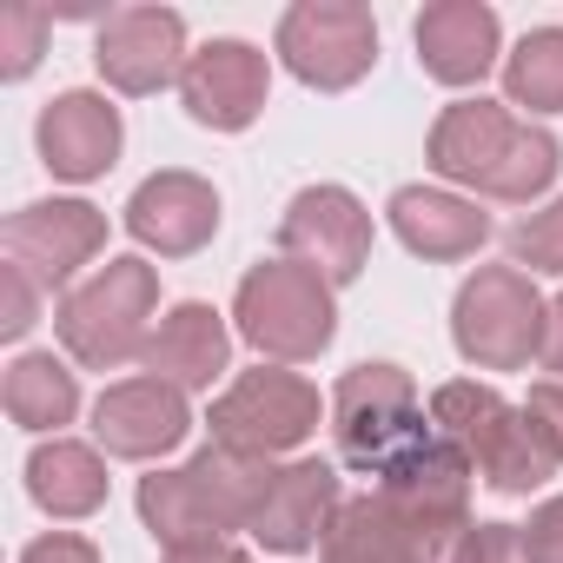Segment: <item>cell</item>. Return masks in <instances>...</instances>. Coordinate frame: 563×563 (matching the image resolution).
<instances>
[{"label": "cell", "instance_id": "6da1fadb", "mask_svg": "<svg viewBox=\"0 0 563 563\" xmlns=\"http://www.w3.org/2000/svg\"><path fill=\"white\" fill-rule=\"evenodd\" d=\"M431 173L477 192V199H497V206H530L556 186L563 173V146L517 120L504 100H451L431 126V146H424Z\"/></svg>", "mask_w": 563, "mask_h": 563}, {"label": "cell", "instance_id": "7a4b0ae2", "mask_svg": "<svg viewBox=\"0 0 563 563\" xmlns=\"http://www.w3.org/2000/svg\"><path fill=\"white\" fill-rule=\"evenodd\" d=\"M278 484L272 457H252L239 444L206 438L179 471H153L140 477V517L159 537V550H186V543H225V537H252L265 497Z\"/></svg>", "mask_w": 563, "mask_h": 563}, {"label": "cell", "instance_id": "3957f363", "mask_svg": "<svg viewBox=\"0 0 563 563\" xmlns=\"http://www.w3.org/2000/svg\"><path fill=\"white\" fill-rule=\"evenodd\" d=\"M431 431L451 438L497 497H530L563 471L550 438L537 431V418L523 405H510L497 385H477V378H457V385L431 391Z\"/></svg>", "mask_w": 563, "mask_h": 563}, {"label": "cell", "instance_id": "277c9868", "mask_svg": "<svg viewBox=\"0 0 563 563\" xmlns=\"http://www.w3.org/2000/svg\"><path fill=\"white\" fill-rule=\"evenodd\" d=\"M332 292H339L332 278H319L299 258H258L239 278V299H232L239 339L272 365H312L339 339V299Z\"/></svg>", "mask_w": 563, "mask_h": 563}, {"label": "cell", "instance_id": "5b68a950", "mask_svg": "<svg viewBox=\"0 0 563 563\" xmlns=\"http://www.w3.org/2000/svg\"><path fill=\"white\" fill-rule=\"evenodd\" d=\"M60 345L87 372H120L146 358V339L159 325V272L146 258H107L60 299Z\"/></svg>", "mask_w": 563, "mask_h": 563}, {"label": "cell", "instance_id": "8992f818", "mask_svg": "<svg viewBox=\"0 0 563 563\" xmlns=\"http://www.w3.org/2000/svg\"><path fill=\"white\" fill-rule=\"evenodd\" d=\"M431 438V418L418 405L411 372L398 365H352L332 391V444L352 471L385 477L398 457H411Z\"/></svg>", "mask_w": 563, "mask_h": 563}, {"label": "cell", "instance_id": "52a82bcc", "mask_svg": "<svg viewBox=\"0 0 563 563\" xmlns=\"http://www.w3.org/2000/svg\"><path fill=\"white\" fill-rule=\"evenodd\" d=\"M543 312L550 299H537L530 272L477 265L451 306V345L477 372H530V358L543 352Z\"/></svg>", "mask_w": 563, "mask_h": 563}, {"label": "cell", "instance_id": "ba28073f", "mask_svg": "<svg viewBox=\"0 0 563 563\" xmlns=\"http://www.w3.org/2000/svg\"><path fill=\"white\" fill-rule=\"evenodd\" d=\"M325 405H319V385L286 372V365H258V372H239L219 398H212V438L219 444H239L252 457H286L299 451L312 431H319Z\"/></svg>", "mask_w": 563, "mask_h": 563}, {"label": "cell", "instance_id": "9c48e42d", "mask_svg": "<svg viewBox=\"0 0 563 563\" xmlns=\"http://www.w3.org/2000/svg\"><path fill=\"white\" fill-rule=\"evenodd\" d=\"M278 60H286L292 80L319 93H345L378 60V21L358 0H299L278 21Z\"/></svg>", "mask_w": 563, "mask_h": 563}, {"label": "cell", "instance_id": "30bf717a", "mask_svg": "<svg viewBox=\"0 0 563 563\" xmlns=\"http://www.w3.org/2000/svg\"><path fill=\"white\" fill-rule=\"evenodd\" d=\"M278 258L312 265L332 286H352V278L372 265V212L358 192L345 186H306L292 192L286 219H278Z\"/></svg>", "mask_w": 563, "mask_h": 563}, {"label": "cell", "instance_id": "8fae6325", "mask_svg": "<svg viewBox=\"0 0 563 563\" xmlns=\"http://www.w3.org/2000/svg\"><path fill=\"white\" fill-rule=\"evenodd\" d=\"M0 245L27 278H41V292H60V286L74 292L80 265L107 252V212L87 199H34L0 225Z\"/></svg>", "mask_w": 563, "mask_h": 563}, {"label": "cell", "instance_id": "7c38bea8", "mask_svg": "<svg viewBox=\"0 0 563 563\" xmlns=\"http://www.w3.org/2000/svg\"><path fill=\"white\" fill-rule=\"evenodd\" d=\"M186 21L173 8H120L100 21V41H93V67L113 93L126 100H146L159 87H173L186 74Z\"/></svg>", "mask_w": 563, "mask_h": 563}, {"label": "cell", "instance_id": "4fadbf2b", "mask_svg": "<svg viewBox=\"0 0 563 563\" xmlns=\"http://www.w3.org/2000/svg\"><path fill=\"white\" fill-rule=\"evenodd\" d=\"M186 431H192V405L166 378H120V385H107L93 398V444L107 457L153 464V457L179 451Z\"/></svg>", "mask_w": 563, "mask_h": 563}, {"label": "cell", "instance_id": "5bb4252c", "mask_svg": "<svg viewBox=\"0 0 563 563\" xmlns=\"http://www.w3.org/2000/svg\"><path fill=\"white\" fill-rule=\"evenodd\" d=\"M265 93H272V60L252 41H206L179 74L186 113L212 133H245L265 113Z\"/></svg>", "mask_w": 563, "mask_h": 563}, {"label": "cell", "instance_id": "9a60e30c", "mask_svg": "<svg viewBox=\"0 0 563 563\" xmlns=\"http://www.w3.org/2000/svg\"><path fill=\"white\" fill-rule=\"evenodd\" d=\"M345 510V484L325 457H292L278 464V484L252 523V543H265L272 556H306V550H325V530L339 523Z\"/></svg>", "mask_w": 563, "mask_h": 563}, {"label": "cell", "instance_id": "2e32d148", "mask_svg": "<svg viewBox=\"0 0 563 563\" xmlns=\"http://www.w3.org/2000/svg\"><path fill=\"white\" fill-rule=\"evenodd\" d=\"M34 140H41V166H47L54 179L87 186V179L113 173V159H120V146H126V126H120V107H113L107 93L74 87V93H60V100L41 107Z\"/></svg>", "mask_w": 563, "mask_h": 563}, {"label": "cell", "instance_id": "e0dca14e", "mask_svg": "<svg viewBox=\"0 0 563 563\" xmlns=\"http://www.w3.org/2000/svg\"><path fill=\"white\" fill-rule=\"evenodd\" d=\"M126 232L146 252H159V258H192L219 232V192H212V179L179 173V166L140 179L133 199H126Z\"/></svg>", "mask_w": 563, "mask_h": 563}, {"label": "cell", "instance_id": "ac0fdd59", "mask_svg": "<svg viewBox=\"0 0 563 563\" xmlns=\"http://www.w3.org/2000/svg\"><path fill=\"white\" fill-rule=\"evenodd\" d=\"M411 41H418V67L438 87H477L504 54V21L484 0H431Z\"/></svg>", "mask_w": 563, "mask_h": 563}, {"label": "cell", "instance_id": "d6986e66", "mask_svg": "<svg viewBox=\"0 0 563 563\" xmlns=\"http://www.w3.org/2000/svg\"><path fill=\"white\" fill-rule=\"evenodd\" d=\"M140 365H146V378H166L179 391H212L232 365V332L206 299H179L173 312H159Z\"/></svg>", "mask_w": 563, "mask_h": 563}, {"label": "cell", "instance_id": "ffe728a7", "mask_svg": "<svg viewBox=\"0 0 563 563\" xmlns=\"http://www.w3.org/2000/svg\"><path fill=\"white\" fill-rule=\"evenodd\" d=\"M385 212H391L398 245L418 258H438V265L477 258V245L490 239V212H477V199L444 192V186H398Z\"/></svg>", "mask_w": 563, "mask_h": 563}, {"label": "cell", "instance_id": "44dd1931", "mask_svg": "<svg viewBox=\"0 0 563 563\" xmlns=\"http://www.w3.org/2000/svg\"><path fill=\"white\" fill-rule=\"evenodd\" d=\"M27 490H34V504H41L47 517L80 523V517H93V510L107 504V457H100L93 444L47 438V444H34V457H27Z\"/></svg>", "mask_w": 563, "mask_h": 563}, {"label": "cell", "instance_id": "7402d4cb", "mask_svg": "<svg viewBox=\"0 0 563 563\" xmlns=\"http://www.w3.org/2000/svg\"><path fill=\"white\" fill-rule=\"evenodd\" d=\"M80 411V378L54 358V352H21L8 365V418L34 438H60V424H74Z\"/></svg>", "mask_w": 563, "mask_h": 563}, {"label": "cell", "instance_id": "603a6c76", "mask_svg": "<svg viewBox=\"0 0 563 563\" xmlns=\"http://www.w3.org/2000/svg\"><path fill=\"white\" fill-rule=\"evenodd\" d=\"M504 107L537 113H563V27H530L510 54H504Z\"/></svg>", "mask_w": 563, "mask_h": 563}, {"label": "cell", "instance_id": "cb8c5ba5", "mask_svg": "<svg viewBox=\"0 0 563 563\" xmlns=\"http://www.w3.org/2000/svg\"><path fill=\"white\" fill-rule=\"evenodd\" d=\"M325 563H418V556L398 517L378 504V490H365V497H345L339 523L325 530Z\"/></svg>", "mask_w": 563, "mask_h": 563}, {"label": "cell", "instance_id": "d4e9b609", "mask_svg": "<svg viewBox=\"0 0 563 563\" xmlns=\"http://www.w3.org/2000/svg\"><path fill=\"white\" fill-rule=\"evenodd\" d=\"M504 245H510V265H517V272H556V278H563V199L523 212Z\"/></svg>", "mask_w": 563, "mask_h": 563}, {"label": "cell", "instance_id": "484cf974", "mask_svg": "<svg viewBox=\"0 0 563 563\" xmlns=\"http://www.w3.org/2000/svg\"><path fill=\"white\" fill-rule=\"evenodd\" d=\"M47 27H54L47 8L14 0V8L0 14V74H8V80H27V74L41 67V54H47Z\"/></svg>", "mask_w": 563, "mask_h": 563}, {"label": "cell", "instance_id": "4316f807", "mask_svg": "<svg viewBox=\"0 0 563 563\" xmlns=\"http://www.w3.org/2000/svg\"><path fill=\"white\" fill-rule=\"evenodd\" d=\"M41 319V278H27L14 258L0 265V339H27Z\"/></svg>", "mask_w": 563, "mask_h": 563}, {"label": "cell", "instance_id": "83f0119b", "mask_svg": "<svg viewBox=\"0 0 563 563\" xmlns=\"http://www.w3.org/2000/svg\"><path fill=\"white\" fill-rule=\"evenodd\" d=\"M517 530H523V556L530 563H563V497H543L530 510V523H517Z\"/></svg>", "mask_w": 563, "mask_h": 563}, {"label": "cell", "instance_id": "f1b7e54d", "mask_svg": "<svg viewBox=\"0 0 563 563\" xmlns=\"http://www.w3.org/2000/svg\"><path fill=\"white\" fill-rule=\"evenodd\" d=\"M464 563H530V556H523V530H517V523H477Z\"/></svg>", "mask_w": 563, "mask_h": 563}, {"label": "cell", "instance_id": "f546056e", "mask_svg": "<svg viewBox=\"0 0 563 563\" xmlns=\"http://www.w3.org/2000/svg\"><path fill=\"white\" fill-rule=\"evenodd\" d=\"M21 563H100V550L87 537H74V530H47V537H34L21 550Z\"/></svg>", "mask_w": 563, "mask_h": 563}, {"label": "cell", "instance_id": "4dcf8cb0", "mask_svg": "<svg viewBox=\"0 0 563 563\" xmlns=\"http://www.w3.org/2000/svg\"><path fill=\"white\" fill-rule=\"evenodd\" d=\"M523 411L537 418V431L550 438V451H556V464H563V385H556V378H543V385H530V398H523Z\"/></svg>", "mask_w": 563, "mask_h": 563}, {"label": "cell", "instance_id": "1f68e13d", "mask_svg": "<svg viewBox=\"0 0 563 563\" xmlns=\"http://www.w3.org/2000/svg\"><path fill=\"white\" fill-rule=\"evenodd\" d=\"M537 365L563 385V292L550 299V312H543V352H537Z\"/></svg>", "mask_w": 563, "mask_h": 563}, {"label": "cell", "instance_id": "d6a6232c", "mask_svg": "<svg viewBox=\"0 0 563 563\" xmlns=\"http://www.w3.org/2000/svg\"><path fill=\"white\" fill-rule=\"evenodd\" d=\"M159 563H252V556L225 537V543H186V550H166Z\"/></svg>", "mask_w": 563, "mask_h": 563}]
</instances>
